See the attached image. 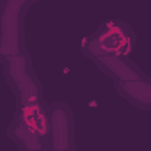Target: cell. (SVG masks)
<instances>
[{
    "label": "cell",
    "mask_w": 151,
    "mask_h": 151,
    "mask_svg": "<svg viewBox=\"0 0 151 151\" xmlns=\"http://www.w3.org/2000/svg\"><path fill=\"white\" fill-rule=\"evenodd\" d=\"M0 59H2L4 78L16 98V107L45 101L43 84L32 68V57L29 50Z\"/></svg>",
    "instance_id": "obj_1"
},
{
    "label": "cell",
    "mask_w": 151,
    "mask_h": 151,
    "mask_svg": "<svg viewBox=\"0 0 151 151\" xmlns=\"http://www.w3.org/2000/svg\"><path fill=\"white\" fill-rule=\"evenodd\" d=\"M137 45V34L124 20H107L82 41V55H130Z\"/></svg>",
    "instance_id": "obj_2"
},
{
    "label": "cell",
    "mask_w": 151,
    "mask_h": 151,
    "mask_svg": "<svg viewBox=\"0 0 151 151\" xmlns=\"http://www.w3.org/2000/svg\"><path fill=\"white\" fill-rule=\"evenodd\" d=\"M0 57H9L29 50L25 41L27 11L11 0H0Z\"/></svg>",
    "instance_id": "obj_3"
},
{
    "label": "cell",
    "mask_w": 151,
    "mask_h": 151,
    "mask_svg": "<svg viewBox=\"0 0 151 151\" xmlns=\"http://www.w3.org/2000/svg\"><path fill=\"white\" fill-rule=\"evenodd\" d=\"M52 151H75V112L66 101L50 103Z\"/></svg>",
    "instance_id": "obj_4"
},
{
    "label": "cell",
    "mask_w": 151,
    "mask_h": 151,
    "mask_svg": "<svg viewBox=\"0 0 151 151\" xmlns=\"http://www.w3.org/2000/svg\"><path fill=\"white\" fill-rule=\"evenodd\" d=\"M89 60L112 80H135L146 77V73L130 59V55H93Z\"/></svg>",
    "instance_id": "obj_5"
},
{
    "label": "cell",
    "mask_w": 151,
    "mask_h": 151,
    "mask_svg": "<svg viewBox=\"0 0 151 151\" xmlns=\"http://www.w3.org/2000/svg\"><path fill=\"white\" fill-rule=\"evenodd\" d=\"M116 93L139 110H151V77L135 80H114Z\"/></svg>",
    "instance_id": "obj_6"
},
{
    "label": "cell",
    "mask_w": 151,
    "mask_h": 151,
    "mask_svg": "<svg viewBox=\"0 0 151 151\" xmlns=\"http://www.w3.org/2000/svg\"><path fill=\"white\" fill-rule=\"evenodd\" d=\"M13 116L20 117L34 132H37L48 142V147L52 151V117H50V103L48 101L25 105V107H16Z\"/></svg>",
    "instance_id": "obj_7"
},
{
    "label": "cell",
    "mask_w": 151,
    "mask_h": 151,
    "mask_svg": "<svg viewBox=\"0 0 151 151\" xmlns=\"http://www.w3.org/2000/svg\"><path fill=\"white\" fill-rule=\"evenodd\" d=\"M7 137L18 146L20 151H50L48 142L16 116H13V121L7 126Z\"/></svg>",
    "instance_id": "obj_8"
},
{
    "label": "cell",
    "mask_w": 151,
    "mask_h": 151,
    "mask_svg": "<svg viewBox=\"0 0 151 151\" xmlns=\"http://www.w3.org/2000/svg\"><path fill=\"white\" fill-rule=\"evenodd\" d=\"M11 2H14L16 6H20L22 9H25L27 13H29V9L34 6V4H37V2H41V0H11Z\"/></svg>",
    "instance_id": "obj_9"
}]
</instances>
